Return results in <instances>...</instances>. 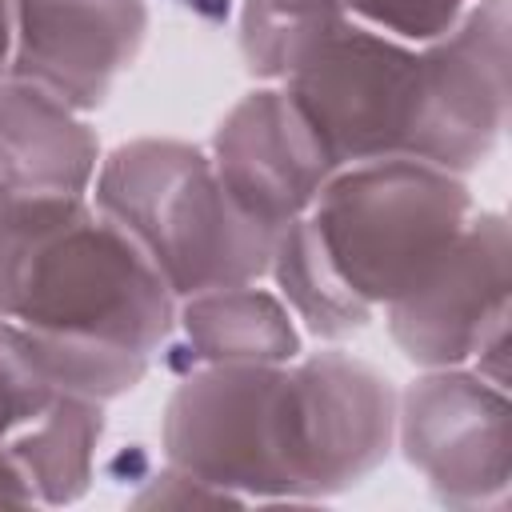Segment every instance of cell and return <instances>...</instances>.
<instances>
[{
	"label": "cell",
	"instance_id": "6da1fadb",
	"mask_svg": "<svg viewBox=\"0 0 512 512\" xmlns=\"http://www.w3.org/2000/svg\"><path fill=\"white\" fill-rule=\"evenodd\" d=\"M508 0H472L432 44L392 40L340 0H244L240 56L284 88L336 164L408 156L456 176L508 128Z\"/></svg>",
	"mask_w": 512,
	"mask_h": 512
},
{
	"label": "cell",
	"instance_id": "7a4b0ae2",
	"mask_svg": "<svg viewBox=\"0 0 512 512\" xmlns=\"http://www.w3.org/2000/svg\"><path fill=\"white\" fill-rule=\"evenodd\" d=\"M0 316L152 360L176 328V296L140 244L88 196H8Z\"/></svg>",
	"mask_w": 512,
	"mask_h": 512
},
{
	"label": "cell",
	"instance_id": "3957f363",
	"mask_svg": "<svg viewBox=\"0 0 512 512\" xmlns=\"http://www.w3.org/2000/svg\"><path fill=\"white\" fill-rule=\"evenodd\" d=\"M92 204L156 264L176 300L268 276L272 244L224 192L212 156L184 140H128L92 180Z\"/></svg>",
	"mask_w": 512,
	"mask_h": 512
},
{
	"label": "cell",
	"instance_id": "277c9868",
	"mask_svg": "<svg viewBox=\"0 0 512 512\" xmlns=\"http://www.w3.org/2000/svg\"><path fill=\"white\" fill-rule=\"evenodd\" d=\"M468 216L464 176L408 156L340 164L308 208L328 264L368 312L408 296Z\"/></svg>",
	"mask_w": 512,
	"mask_h": 512
},
{
	"label": "cell",
	"instance_id": "5b68a950",
	"mask_svg": "<svg viewBox=\"0 0 512 512\" xmlns=\"http://www.w3.org/2000/svg\"><path fill=\"white\" fill-rule=\"evenodd\" d=\"M396 444V392L372 364L328 348L280 376V448L300 504L336 496L384 464Z\"/></svg>",
	"mask_w": 512,
	"mask_h": 512
},
{
	"label": "cell",
	"instance_id": "8992f818",
	"mask_svg": "<svg viewBox=\"0 0 512 512\" xmlns=\"http://www.w3.org/2000/svg\"><path fill=\"white\" fill-rule=\"evenodd\" d=\"M284 364H200L164 408V460L232 500H292L280 448Z\"/></svg>",
	"mask_w": 512,
	"mask_h": 512
},
{
	"label": "cell",
	"instance_id": "52a82bcc",
	"mask_svg": "<svg viewBox=\"0 0 512 512\" xmlns=\"http://www.w3.org/2000/svg\"><path fill=\"white\" fill-rule=\"evenodd\" d=\"M388 312L396 348L420 368H476L508 388V224L472 212L452 248Z\"/></svg>",
	"mask_w": 512,
	"mask_h": 512
},
{
	"label": "cell",
	"instance_id": "ba28073f",
	"mask_svg": "<svg viewBox=\"0 0 512 512\" xmlns=\"http://www.w3.org/2000/svg\"><path fill=\"white\" fill-rule=\"evenodd\" d=\"M396 444L440 504H508V388L476 368H424L396 396Z\"/></svg>",
	"mask_w": 512,
	"mask_h": 512
},
{
	"label": "cell",
	"instance_id": "9c48e42d",
	"mask_svg": "<svg viewBox=\"0 0 512 512\" xmlns=\"http://www.w3.org/2000/svg\"><path fill=\"white\" fill-rule=\"evenodd\" d=\"M208 156L232 204L268 236L308 216L340 168L296 100L276 84H260L232 104Z\"/></svg>",
	"mask_w": 512,
	"mask_h": 512
},
{
	"label": "cell",
	"instance_id": "30bf717a",
	"mask_svg": "<svg viewBox=\"0 0 512 512\" xmlns=\"http://www.w3.org/2000/svg\"><path fill=\"white\" fill-rule=\"evenodd\" d=\"M144 32V0H12L8 72L92 112L136 60Z\"/></svg>",
	"mask_w": 512,
	"mask_h": 512
},
{
	"label": "cell",
	"instance_id": "8fae6325",
	"mask_svg": "<svg viewBox=\"0 0 512 512\" xmlns=\"http://www.w3.org/2000/svg\"><path fill=\"white\" fill-rule=\"evenodd\" d=\"M100 160L84 112L24 76H0V184L8 196H88Z\"/></svg>",
	"mask_w": 512,
	"mask_h": 512
},
{
	"label": "cell",
	"instance_id": "7c38bea8",
	"mask_svg": "<svg viewBox=\"0 0 512 512\" xmlns=\"http://www.w3.org/2000/svg\"><path fill=\"white\" fill-rule=\"evenodd\" d=\"M176 324L196 364H288L300 356L296 316L280 292L256 288V280L176 300Z\"/></svg>",
	"mask_w": 512,
	"mask_h": 512
},
{
	"label": "cell",
	"instance_id": "4fadbf2b",
	"mask_svg": "<svg viewBox=\"0 0 512 512\" xmlns=\"http://www.w3.org/2000/svg\"><path fill=\"white\" fill-rule=\"evenodd\" d=\"M104 436V404L60 392L4 452L24 472L36 504H72L88 492L96 448Z\"/></svg>",
	"mask_w": 512,
	"mask_h": 512
},
{
	"label": "cell",
	"instance_id": "5bb4252c",
	"mask_svg": "<svg viewBox=\"0 0 512 512\" xmlns=\"http://www.w3.org/2000/svg\"><path fill=\"white\" fill-rule=\"evenodd\" d=\"M268 276L276 280L288 312L320 340H344L372 320V312L344 288V280L328 264L308 216L292 220L276 236Z\"/></svg>",
	"mask_w": 512,
	"mask_h": 512
},
{
	"label": "cell",
	"instance_id": "9a60e30c",
	"mask_svg": "<svg viewBox=\"0 0 512 512\" xmlns=\"http://www.w3.org/2000/svg\"><path fill=\"white\" fill-rule=\"evenodd\" d=\"M56 396L60 388L48 380L28 332L0 316V448L24 432Z\"/></svg>",
	"mask_w": 512,
	"mask_h": 512
},
{
	"label": "cell",
	"instance_id": "2e32d148",
	"mask_svg": "<svg viewBox=\"0 0 512 512\" xmlns=\"http://www.w3.org/2000/svg\"><path fill=\"white\" fill-rule=\"evenodd\" d=\"M344 12L392 40L404 44H432L460 24L472 0H340Z\"/></svg>",
	"mask_w": 512,
	"mask_h": 512
},
{
	"label": "cell",
	"instance_id": "e0dca14e",
	"mask_svg": "<svg viewBox=\"0 0 512 512\" xmlns=\"http://www.w3.org/2000/svg\"><path fill=\"white\" fill-rule=\"evenodd\" d=\"M12 60V0H0V76Z\"/></svg>",
	"mask_w": 512,
	"mask_h": 512
},
{
	"label": "cell",
	"instance_id": "ac0fdd59",
	"mask_svg": "<svg viewBox=\"0 0 512 512\" xmlns=\"http://www.w3.org/2000/svg\"><path fill=\"white\" fill-rule=\"evenodd\" d=\"M4 200H8V192H4V184H0V208H4Z\"/></svg>",
	"mask_w": 512,
	"mask_h": 512
}]
</instances>
